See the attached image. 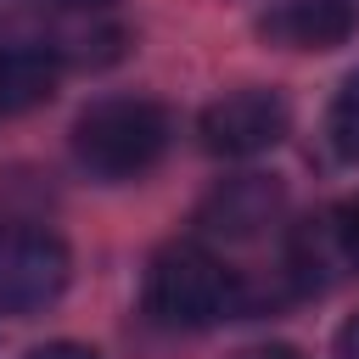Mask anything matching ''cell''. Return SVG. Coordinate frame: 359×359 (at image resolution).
<instances>
[{
  "label": "cell",
  "instance_id": "6da1fadb",
  "mask_svg": "<svg viewBox=\"0 0 359 359\" xmlns=\"http://www.w3.org/2000/svg\"><path fill=\"white\" fill-rule=\"evenodd\" d=\"M247 309V286L208 247H163L146 269V314L168 331H208Z\"/></svg>",
  "mask_w": 359,
  "mask_h": 359
},
{
  "label": "cell",
  "instance_id": "7a4b0ae2",
  "mask_svg": "<svg viewBox=\"0 0 359 359\" xmlns=\"http://www.w3.org/2000/svg\"><path fill=\"white\" fill-rule=\"evenodd\" d=\"M168 140H174V118H168V107H157L146 95H107V101L84 107L73 123V157L95 180H135V174L157 168Z\"/></svg>",
  "mask_w": 359,
  "mask_h": 359
},
{
  "label": "cell",
  "instance_id": "3957f363",
  "mask_svg": "<svg viewBox=\"0 0 359 359\" xmlns=\"http://www.w3.org/2000/svg\"><path fill=\"white\" fill-rule=\"evenodd\" d=\"M67 247L45 224H6L0 230V309L6 314H39L67 286Z\"/></svg>",
  "mask_w": 359,
  "mask_h": 359
},
{
  "label": "cell",
  "instance_id": "277c9868",
  "mask_svg": "<svg viewBox=\"0 0 359 359\" xmlns=\"http://www.w3.org/2000/svg\"><path fill=\"white\" fill-rule=\"evenodd\" d=\"M286 129H292V107L280 90H264V84L230 90V95L208 101L196 118V135L213 157H258V151L280 146Z\"/></svg>",
  "mask_w": 359,
  "mask_h": 359
},
{
  "label": "cell",
  "instance_id": "5b68a950",
  "mask_svg": "<svg viewBox=\"0 0 359 359\" xmlns=\"http://www.w3.org/2000/svg\"><path fill=\"white\" fill-rule=\"evenodd\" d=\"M280 202H286V196H280V180H269V174H241V180H224V185L208 191L196 224H202L208 236H224V241H252V236H264V230L280 219Z\"/></svg>",
  "mask_w": 359,
  "mask_h": 359
},
{
  "label": "cell",
  "instance_id": "8992f818",
  "mask_svg": "<svg viewBox=\"0 0 359 359\" xmlns=\"http://www.w3.org/2000/svg\"><path fill=\"white\" fill-rule=\"evenodd\" d=\"M258 34L286 50H331L359 34V0H280L258 17Z\"/></svg>",
  "mask_w": 359,
  "mask_h": 359
},
{
  "label": "cell",
  "instance_id": "52a82bcc",
  "mask_svg": "<svg viewBox=\"0 0 359 359\" xmlns=\"http://www.w3.org/2000/svg\"><path fill=\"white\" fill-rule=\"evenodd\" d=\"M56 73L62 62L34 45V39H0V118L11 112H34L39 101L56 95Z\"/></svg>",
  "mask_w": 359,
  "mask_h": 359
},
{
  "label": "cell",
  "instance_id": "ba28073f",
  "mask_svg": "<svg viewBox=\"0 0 359 359\" xmlns=\"http://www.w3.org/2000/svg\"><path fill=\"white\" fill-rule=\"evenodd\" d=\"M325 123H331V146H337L342 157H359V67L342 79V90H337Z\"/></svg>",
  "mask_w": 359,
  "mask_h": 359
},
{
  "label": "cell",
  "instance_id": "9c48e42d",
  "mask_svg": "<svg viewBox=\"0 0 359 359\" xmlns=\"http://www.w3.org/2000/svg\"><path fill=\"white\" fill-rule=\"evenodd\" d=\"M331 236H337V252H342V269H359V196L331 208Z\"/></svg>",
  "mask_w": 359,
  "mask_h": 359
},
{
  "label": "cell",
  "instance_id": "30bf717a",
  "mask_svg": "<svg viewBox=\"0 0 359 359\" xmlns=\"http://www.w3.org/2000/svg\"><path fill=\"white\" fill-rule=\"evenodd\" d=\"M28 359H101V353L84 348V342H45V348H34Z\"/></svg>",
  "mask_w": 359,
  "mask_h": 359
},
{
  "label": "cell",
  "instance_id": "8fae6325",
  "mask_svg": "<svg viewBox=\"0 0 359 359\" xmlns=\"http://www.w3.org/2000/svg\"><path fill=\"white\" fill-rule=\"evenodd\" d=\"M337 353H342V359H359V314L337 331Z\"/></svg>",
  "mask_w": 359,
  "mask_h": 359
},
{
  "label": "cell",
  "instance_id": "7c38bea8",
  "mask_svg": "<svg viewBox=\"0 0 359 359\" xmlns=\"http://www.w3.org/2000/svg\"><path fill=\"white\" fill-rule=\"evenodd\" d=\"M241 359H297L292 348H252V353H241Z\"/></svg>",
  "mask_w": 359,
  "mask_h": 359
}]
</instances>
